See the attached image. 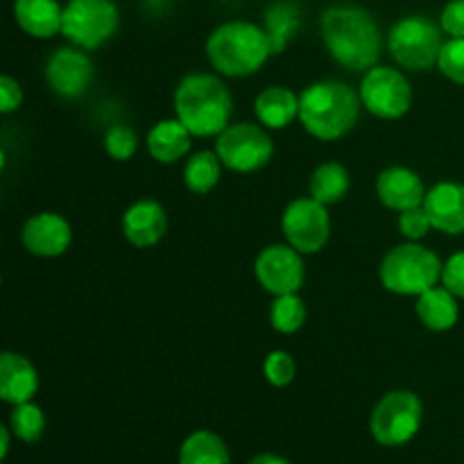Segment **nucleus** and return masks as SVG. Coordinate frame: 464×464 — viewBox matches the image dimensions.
I'll use <instances>...</instances> for the list:
<instances>
[{
    "mask_svg": "<svg viewBox=\"0 0 464 464\" xmlns=\"http://www.w3.org/2000/svg\"><path fill=\"white\" fill-rule=\"evenodd\" d=\"M322 39L331 57L349 71H370L381 54V32L374 18L356 5H335L322 14Z\"/></svg>",
    "mask_w": 464,
    "mask_h": 464,
    "instance_id": "nucleus-1",
    "label": "nucleus"
},
{
    "mask_svg": "<svg viewBox=\"0 0 464 464\" xmlns=\"http://www.w3.org/2000/svg\"><path fill=\"white\" fill-rule=\"evenodd\" d=\"M361 102V93L343 82H315L299 98V121L315 139L338 140L356 125Z\"/></svg>",
    "mask_w": 464,
    "mask_h": 464,
    "instance_id": "nucleus-2",
    "label": "nucleus"
},
{
    "mask_svg": "<svg viewBox=\"0 0 464 464\" xmlns=\"http://www.w3.org/2000/svg\"><path fill=\"white\" fill-rule=\"evenodd\" d=\"M234 100L218 77L195 72L175 91V113L193 136H218L229 127Z\"/></svg>",
    "mask_w": 464,
    "mask_h": 464,
    "instance_id": "nucleus-3",
    "label": "nucleus"
},
{
    "mask_svg": "<svg viewBox=\"0 0 464 464\" xmlns=\"http://www.w3.org/2000/svg\"><path fill=\"white\" fill-rule=\"evenodd\" d=\"M211 66L227 77H247L261 71L272 54L266 30L247 21H231L216 27L207 41Z\"/></svg>",
    "mask_w": 464,
    "mask_h": 464,
    "instance_id": "nucleus-4",
    "label": "nucleus"
},
{
    "mask_svg": "<svg viewBox=\"0 0 464 464\" xmlns=\"http://www.w3.org/2000/svg\"><path fill=\"white\" fill-rule=\"evenodd\" d=\"M442 267L429 247L417 243L399 245L390 249L381 263V284L394 295L420 297L442 279Z\"/></svg>",
    "mask_w": 464,
    "mask_h": 464,
    "instance_id": "nucleus-5",
    "label": "nucleus"
},
{
    "mask_svg": "<svg viewBox=\"0 0 464 464\" xmlns=\"http://www.w3.org/2000/svg\"><path fill=\"white\" fill-rule=\"evenodd\" d=\"M442 27L426 16L401 18L390 30V54L408 71H429L442 53Z\"/></svg>",
    "mask_w": 464,
    "mask_h": 464,
    "instance_id": "nucleus-6",
    "label": "nucleus"
},
{
    "mask_svg": "<svg viewBox=\"0 0 464 464\" xmlns=\"http://www.w3.org/2000/svg\"><path fill=\"white\" fill-rule=\"evenodd\" d=\"M121 14L113 0H71L63 7L62 34L82 50L107 44L118 30Z\"/></svg>",
    "mask_w": 464,
    "mask_h": 464,
    "instance_id": "nucleus-7",
    "label": "nucleus"
},
{
    "mask_svg": "<svg viewBox=\"0 0 464 464\" xmlns=\"http://www.w3.org/2000/svg\"><path fill=\"white\" fill-rule=\"evenodd\" d=\"M421 415H424V408L415 392H408V390L390 392L376 403L372 412V435L383 447H401L417 435Z\"/></svg>",
    "mask_w": 464,
    "mask_h": 464,
    "instance_id": "nucleus-8",
    "label": "nucleus"
},
{
    "mask_svg": "<svg viewBox=\"0 0 464 464\" xmlns=\"http://www.w3.org/2000/svg\"><path fill=\"white\" fill-rule=\"evenodd\" d=\"M216 152L222 166L234 172H254L267 166L275 152L270 136L252 122H236L218 134Z\"/></svg>",
    "mask_w": 464,
    "mask_h": 464,
    "instance_id": "nucleus-9",
    "label": "nucleus"
},
{
    "mask_svg": "<svg viewBox=\"0 0 464 464\" xmlns=\"http://www.w3.org/2000/svg\"><path fill=\"white\" fill-rule=\"evenodd\" d=\"M362 107L376 118L397 121L406 116L412 102V89L406 77L388 66H374L365 72L361 84Z\"/></svg>",
    "mask_w": 464,
    "mask_h": 464,
    "instance_id": "nucleus-10",
    "label": "nucleus"
},
{
    "mask_svg": "<svg viewBox=\"0 0 464 464\" xmlns=\"http://www.w3.org/2000/svg\"><path fill=\"white\" fill-rule=\"evenodd\" d=\"M285 240L302 254H317L324 249L331 236V220L326 207L313 198H299L288 204L281 220Z\"/></svg>",
    "mask_w": 464,
    "mask_h": 464,
    "instance_id": "nucleus-11",
    "label": "nucleus"
},
{
    "mask_svg": "<svg viewBox=\"0 0 464 464\" xmlns=\"http://www.w3.org/2000/svg\"><path fill=\"white\" fill-rule=\"evenodd\" d=\"M299 254L293 245H270L263 249L254 266L258 284L276 297L297 293L304 284V261Z\"/></svg>",
    "mask_w": 464,
    "mask_h": 464,
    "instance_id": "nucleus-12",
    "label": "nucleus"
},
{
    "mask_svg": "<svg viewBox=\"0 0 464 464\" xmlns=\"http://www.w3.org/2000/svg\"><path fill=\"white\" fill-rule=\"evenodd\" d=\"M45 80L62 98H80L93 82V63L84 50L59 48L45 63Z\"/></svg>",
    "mask_w": 464,
    "mask_h": 464,
    "instance_id": "nucleus-13",
    "label": "nucleus"
},
{
    "mask_svg": "<svg viewBox=\"0 0 464 464\" xmlns=\"http://www.w3.org/2000/svg\"><path fill=\"white\" fill-rule=\"evenodd\" d=\"M72 229L66 218L57 213H39L23 227V245L30 254L44 258L62 256L71 247Z\"/></svg>",
    "mask_w": 464,
    "mask_h": 464,
    "instance_id": "nucleus-14",
    "label": "nucleus"
},
{
    "mask_svg": "<svg viewBox=\"0 0 464 464\" xmlns=\"http://www.w3.org/2000/svg\"><path fill=\"white\" fill-rule=\"evenodd\" d=\"M424 208L435 229L444 234H464V186L442 181L426 193Z\"/></svg>",
    "mask_w": 464,
    "mask_h": 464,
    "instance_id": "nucleus-15",
    "label": "nucleus"
},
{
    "mask_svg": "<svg viewBox=\"0 0 464 464\" xmlns=\"http://www.w3.org/2000/svg\"><path fill=\"white\" fill-rule=\"evenodd\" d=\"M376 195L392 211H408L421 207L426 199V188L420 175L408 168H388L376 179Z\"/></svg>",
    "mask_w": 464,
    "mask_h": 464,
    "instance_id": "nucleus-16",
    "label": "nucleus"
},
{
    "mask_svg": "<svg viewBox=\"0 0 464 464\" xmlns=\"http://www.w3.org/2000/svg\"><path fill=\"white\" fill-rule=\"evenodd\" d=\"M166 211L154 199L131 204L122 216V234L134 247H152L166 236Z\"/></svg>",
    "mask_w": 464,
    "mask_h": 464,
    "instance_id": "nucleus-17",
    "label": "nucleus"
},
{
    "mask_svg": "<svg viewBox=\"0 0 464 464\" xmlns=\"http://www.w3.org/2000/svg\"><path fill=\"white\" fill-rule=\"evenodd\" d=\"M39 390V374L27 358L5 352L0 356V399L7 403H27Z\"/></svg>",
    "mask_w": 464,
    "mask_h": 464,
    "instance_id": "nucleus-18",
    "label": "nucleus"
},
{
    "mask_svg": "<svg viewBox=\"0 0 464 464\" xmlns=\"http://www.w3.org/2000/svg\"><path fill=\"white\" fill-rule=\"evenodd\" d=\"M14 16L18 27L36 39H50L62 32L63 9L57 0H16Z\"/></svg>",
    "mask_w": 464,
    "mask_h": 464,
    "instance_id": "nucleus-19",
    "label": "nucleus"
},
{
    "mask_svg": "<svg viewBox=\"0 0 464 464\" xmlns=\"http://www.w3.org/2000/svg\"><path fill=\"white\" fill-rule=\"evenodd\" d=\"M190 131L179 118H170V121H161L152 127L148 136V150L152 159L159 163H175L184 159L190 150Z\"/></svg>",
    "mask_w": 464,
    "mask_h": 464,
    "instance_id": "nucleus-20",
    "label": "nucleus"
},
{
    "mask_svg": "<svg viewBox=\"0 0 464 464\" xmlns=\"http://www.w3.org/2000/svg\"><path fill=\"white\" fill-rule=\"evenodd\" d=\"M254 111L266 127L284 130L299 116V98L285 86H270L263 93H258Z\"/></svg>",
    "mask_w": 464,
    "mask_h": 464,
    "instance_id": "nucleus-21",
    "label": "nucleus"
},
{
    "mask_svg": "<svg viewBox=\"0 0 464 464\" xmlns=\"http://www.w3.org/2000/svg\"><path fill=\"white\" fill-rule=\"evenodd\" d=\"M417 315H420L421 324L430 331H449L456 326L458 315V302L456 295L447 288H430L417 299Z\"/></svg>",
    "mask_w": 464,
    "mask_h": 464,
    "instance_id": "nucleus-22",
    "label": "nucleus"
},
{
    "mask_svg": "<svg viewBox=\"0 0 464 464\" xmlns=\"http://www.w3.org/2000/svg\"><path fill=\"white\" fill-rule=\"evenodd\" d=\"M299 25H302V12L295 3L284 0V3H275L272 7H267L263 30L270 41L272 54H281L288 48V44L299 32Z\"/></svg>",
    "mask_w": 464,
    "mask_h": 464,
    "instance_id": "nucleus-23",
    "label": "nucleus"
},
{
    "mask_svg": "<svg viewBox=\"0 0 464 464\" xmlns=\"http://www.w3.org/2000/svg\"><path fill=\"white\" fill-rule=\"evenodd\" d=\"M179 464H229V451L216 433L195 430L181 444Z\"/></svg>",
    "mask_w": 464,
    "mask_h": 464,
    "instance_id": "nucleus-24",
    "label": "nucleus"
},
{
    "mask_svg": "<svg viewBox=\"0 0 464 464\" xmlns=\"http://www.w3.org/2000/svg\"><path fill=\"white\" fill-rule=\"evenodd\" d=\"M311 198L324 207L340 202L349 190V172L340 163H322L311 177Z\"/></svg>",
    "mask_w": 464,
    "mask_h": 464,
    "instance_id": "nucleus-25",
    "label": "nucleus"
},
{
    "mask_svg": "<svg viewBox=\"0 0 464 464\" xmlns=\"http://www.w3.org/2000/svg\"><path fill=\"white\" fill-rule=\"evenodd\" d=\"M220 163L222 161L218 152L202 150V152L193 154L184 168V181L188 190L198 195H207L208 190L216 188V184L220 181Z\"/></svg>",
    "mask_w": 464,
    "mask_h": 464,
    "instance_id": "nucleus-26",
    "label": "nucleus"
},
{
    "mask_svg": "<svg viewBox=\"0 0 464 464\" xmlns=\"http://www.w3.org/2000/svg\"><path fill=\"white\" fill-rule=\"evenodd\" d=\"M270 322L279 334H295L306 322V306H304L302 297L295 295H281L276 302L272 304Z\"/></svg>",
    "mask_w": 464,
    "mask_h": 464,
    "instance_id": "nucleus-27",
    "label": "nucleus"
},
{
    "mask_svg": "<svg viewBox=\"0 0 464 464\" xmlns=\"http://www.w3.org/2000/svg\"><path fill=\"white\" fill-rule=\"evenodd\" d=\"M12 430L23 442H36L45 430L44 411L34 403H18L12 412Z\"/></svg>",
    "mask_w": 464,
    "mask_h": 464,
    "instance_id": "nucleus-28",
    "label": "nucleus"
},
{
    "mask_svg": "<svg viewBox=\"0 0 464 464\" xmlns=\"http://www.w3.org/2000/svg\"><path fill=\"white\" fill-rule=\"evenodd\" d=\"M136 145H139V139H136L134 130L127 125H113L104 134V150L116 161H130L136 152Z\"/></svg>",
    "mask_w": 464,
    "mask_h": 464,
    "instance_id": "nucleus-29",
    "label": "nucleus"
},
{
    "mask_svg": "<svg viewBox=\"0 0 464 464\" xmlns=\"http://www.w3.org/2000/svg\"><path fill=\"white\" fill-rule=\"evenodd\" d=\"M295 372H297V367H295V361L290 358V353L285 352L267 353L266 365H263V374H266V379L270 381L275 388H285V385L293 383Z\"/></svg>",
    "mask_w": 464,
    "mask_h": 464,
    "instance_id": "nucleus-30",
    "label": "nucleus"
},
{
    "mask_svg": "<svg viewBox=\"0 0 464 464\" xmlns=\"http://www.w3.org/2000/svg\"><path fill=\"white\" fill-rule=\"evenodd\" d=\"M438 66L456 84H464V39H451L442 45Z\"/></svg>",
    "mask_w": 464,
    "mask_h": 464,
    "instance_id": "nucleus-31",
    "label": "nucleus"
},
{
    "mask_svg": "<svg viewBox=\"0 0 464 464\" xmlns=\"http://www.w3.org/2000/svg\"><path fill=\"white\" fill-rule=\"evenodd\" d=\"M433 227L429 213H426L424 204L415 208H408V211H401L399 216V229L406 236L408 240H420L429 234V229Z\"/></svg>",
    "mask_w": 464,
    "mask_h": 464,
    "instance_id": "nucleus-32",
    "label": "nucleus"
},
{
    "mask_svg": "<svg viewBox=\"0 0 464 464\" xmlns=\"http://www.w3.org/2000/svg\"><path fill=\"white\" fill-rule=\"evenodd\" d=\"M442 284L444 288L451 290L456 297L464 299V252L453 254L442 267Z\"/></svg>",
    "mask_w": 464,
    "mask_h": 464,
    "instance_id": "nucleus-33",
    "label": "nucleus"
},
{
    "mask_svg": "<svg viewBox=\"0 0 464 464\" xmlns=\"http://www.w3.org/2000/svg\"><path fill=\"white\" fill-rule=\"evenodd\" d=\"M440 27L451 34V39H464V0L447 3L440 16Z\"/></svg>",
    "mask_w": 464,
    "mask_h": 464,
    "instance_id": "nucleus-34",
    "label": "nucleus"
},
{
    "mask_svg": "<svg viewBox=\"0 0 464 464\" xmlns=\"http://www.w3.org/2000/svg\"><path fill=\"white\" fill-rule=\"evenodd\" d=\"M23 102V91L14 77L3 75L0 77V111L12 113L21 107Z\"/></svg>",
    "mask_w": 464,
    "mask_h": 464,
    "instance_id": "nucleus-35",
    "label": "nucleus"
},
{
    "mask_svg": "<svg viewBox=\"0 0 464 464\" xmlns=\"http://www.w3.org/2000/svg\"><path fill=\"white\" fill-rule=\"evenodd\" d=\"M247 464H290L288 460H284L281 456H272V453H261L254 460H249Z\"/></svg>",
    "mask_w": 464,
    "mask_h": 464,
    "instance_id": "nucleus-36",
    "label": "nucleus"
},
{
    "mask_svg": "<svg viewBox=\"0 0 464 464\" xmlns=\"http://www.w3.org/2000/svg\"><path fill=\"white\" fill-rule=\"evenodd\" d=\"M0 444H3V449H0V456H7V451H9V430L5 429H0Z\"/></svg>",
    "mask_w": 464,
    "mask_h": 464,
    "instance_id": "nucleus-37",
    "label": "nucleus"
}]
</instances>
